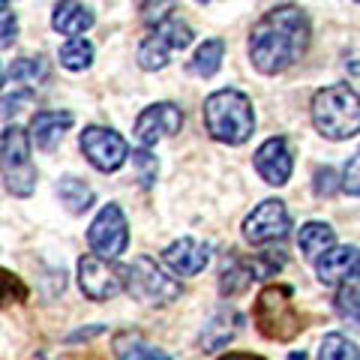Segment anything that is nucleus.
I'll list each match as a JSON object with an SVG mask.
<instances>
[{"instance_id": "nucleus-1", "label": "nucleus", "mask_w": 360, "mask_h": 360, "mask_svg": "<svg viewBox=\"0 0 360 360\" xmlns=\"http://www.w3.org/2000/svg\"><path fill=\"white\" fill-rule=\"evenodd\" d=\"M309 49V18L300 6H276L255 21L250 60L262 75H279L295 66Z\"/></svg>"}, {"instance_id": "nucleus-2", "label": "nucleus", "mask_w": 360, "mask_h": 360, "mask_svg": "<svg viewBox=\"0 0 360 360\" xmlns=\"http://www.w3.org/2000/svg\"><path fill=\"white\" fill-rule=\"evenodd\" d=\"M205 127L210 132V139H217L229 148H238L255 129V111H252V99L240 94V90H217L205 99L201 108Z\"/></svg>"}, {"instance_id": "nucleus-3", "label": "nucleus", "mask_w": 360, "mask_h": 360, "mask_svg": "<svg viewBox=\"0 0 360 360\" xmlns=\"http://www.w3.org/2000/svg\"><path fill=\"white\" fill-rule=\"evenodd\" d=\"M312 123L324 139L330 141H345L354 139L360 127V103H357V90L348 84H330L321 87L312 96Z\"/></svg>"}, {"instance_id": "nucleus-4", "label": "nucleus", "mask_w": 360, "mask_h": 360, "mask_svg": "<svg viewBox=\"0 0 360 360\" xmlns=\"http://www.w3.org/2000/svg\"><path fill=\"white\" fill-rule=\"evenodd\" d=\"M252 321L264 340L288 342L303 330L300 312L295 307V291L288 285H267L255 300Z\"/></svg>"}, {"instance_id": "nucleus-5", "label": "nucleus", "mask_w": 360, "mask_h": 360, "mask_svg": "<svg viewBox=\"0 0 360 360\" xmlns=\"http://www.w3.org/2000/svg\"><path fill=\"white\" fill-rule=\"evenodd\" d=\"M0 172L13 195L27 198L37 189V168L30 160V139L21 127H6L0 132Z\"/></svg>"}, {"instance_id": "nucleus-6", "label": "nucleus", "mask_w": 360, "mask_h": 360, "mask_svg": "<svg viewBox=\"0 0 360 360\" xmlns=\"http://www.w3.org/2000/svg\"><path fill=\"white\" fill-rule=\"evenodd\" d=\"M123 291L150 307H165L180 297V283L148 255L132 258V264H123Z\"/></svg>"}, {"instance_id": "nucleus-7", "label": "nucleus", "mask_w": 360, "mask_h": 360, "mask_svg": "<svg viewBox=\"0 0 360 360\" xmlns=\"http://www.w3.org/2000/svg\"><path fill=\"white\" fill-rule=\"evenodd\" d=\"M189 45H193V27L177 18H165L153 27L150 37L141 42L139 66L144 72H156V70H162V66H168L174 51H184Z\"/></svg>"}, {"instance_id": "nucleus-8", "label": "nucleus", "mask_w": 360, "mask_h": 360, "mask_svg": "<svg viewBox=\"0 0 360 360\" xmlns=\"http://www.w3.org/2000/svg\"><path fill=\"white\" fill-rule=\"evenodd\" d=\"M87 243L96 258L115 262L129 246V222L117 205H105L87 229Z\"/></svg>"}, {"instance_id": "nucleus-9", "label": "nucleus", "mask_w": 360, "mask_h": 360, "mask_svg": "<svg viewBox=\"0 0 360 360\" xmlns=\"http://www.w3.org/2000/svg\"><path fill=\"white\" fill-rule=\"evenodd\" d=\"M84 160L96 168V172H117V168L129 160V144L120 132L108 127H87L78 139Z\"/></svg>"}, {"instance_id": "nucleus-10", "label": "nucleus", "mask_w": 360, "mask_h": 360, "mask_svg": "<svg viewBox=\"0 0 360 360\" xmlns=\"http://www.w3.org/2000/svg\"><path fill=\"white\" fill-rule=\"evenodd\" d=\"M78 285H82L84 297L96 303L115 300L123 291V267L96 255H82L78 258Z\"/></svg>"}, {"instance_id": "nucleus-11", "label": "nucleus", "mask_w": 360, "mask_h": 360, "mask_svg": "<svg viewBox=\"0 0 360 360\" xmlns=\"http://www.w3.org/2000/svg\"><path fill=\"white\" fill-rule=\"evenodd\" d=\"M288 207L279 198H264L250 217L243 219V240L252 246H264L274 240H283L288 234Z\"/></svg>"}, {"instance_id": "nucleus-12", "label": "nucleus", "mask_w": 360, "mask_h": 360, "mask_svg": "<svg viewBox=\"0 0 360 360\" xmlns=\"http://www.w3.org/2000/svg\"><path fill=\"white\" fill-rule=\"evenodd\" d=\"M184 127V111L174 103H156L148 105L135 120V139L141 148H153L162 135H177Z\"/></svg>"}, {"instance_id": "nucleus-13", "label": "nucleus", "mask_w": 360, "mask_h": 360, "mask_svg": "<svg viewBox=\"0 0 360 360\" xmlns=\"http://www.w3.org/2000/svg\"><path fill=\"white\" fill-rule=\"evenodd\" d=\"M291 168H295V160H291L288 141L283 135L267 139L262 148L255 150V172L262 174V180L270 186H285L291 177Z\"/></svg>"}, {"instance_id": "nucleus-14", "label": "nucleus", "mask_w": 360, "mask_h": 360, "mask_svg": "<svg viewBox=\"0 0 360 360\" xmlns=\"http://www.w3.org/2000/svg\"><path fill=\"white\" fill-rule=\"evenodd\" d=\"M162 262L172 267L177 276H198L210 262V246L195 238H180L162 252Z\"/></svg>"}, {"instance_id": "nucleus-15", "label": "nucleus", "mask_w": 360, "mask_h": 360, "mask_svg": "<svg viewBox=\"0 0 360 360\" xmlns=\"http://www.w3.org/2000/svg\"><path fill=\"white\" fill-rule=\"evenodd\" d=\"M315 274L321 285H336L345 279H354L357 274V250L354 246H330L328 252L315 258Z\"/></svg>"}, {"instance_id": "nucleus-16", "label": "nucleus", "mask_w": 360, "mask_h": 360, "mask_svg": "<svg viewBox=\"0 0 360 360\" xmlns=\"http://www.w3.org/2000/svg\"><path fill=\"white\" fill-rule=\"evenodd\" d=\"M75 123L72 111H37L30 120V135L27 139L37 144L39 150H54L63 139V132Z\"/></svg>"}, {"instance_id": "nucleus-17", "label": "nucleus", "mask_w": 360, "mask_h": 360, "mask_svg": "<svg viewBox=\"0 0 360 360\" xmlns=\"http://www.w3.org/2000/svg\"><path fill=\"white\" fill-rule=\"evenodd\" d=\"M51 27L70 39L82 37L84 30L94 27V13L84 4H78V0H58L51 13Z\"/></svg>"}, {"instance_id": "nucleus-18", "label": "nucleus", "mask_w": 360, "mask_h": 360, "mask_svg": "<svg viewBox=\"0 0 360 360\" xmlns=\"http://www.w3.org/2000/svg\"><path fill=\"white\" fill-rule=\"evenodd\" d=\"M238 324H240L238 312H217L205 324V330H201V340H198L201 348H205V352H217V348L229 345L234 340V333H238Z\"/></svg>"}, {"instance_id": "nucleus-19", "label": "nucleus", "mask_w": 360, "mask_h": 360, "mask_svg": "<svg viewBox=\"0 0 360 360\" xmlns=\"http://www.w3.org/2000/svg\"><path fill=\"white\" fill-rule=\"evenodd\" d=\"M222 54H225V42L222 39H205L195 49L193 60L186 63V72L189 75H198V78H213L222 66Z\"/></svg>"}, {"instance_id": "nucleus-20", "label": "nucleus", "mask_w": 360, "mask_h": 360, "mask_svg": "<svg viewBox=\"0 0 360 360\" xmlns=\"http://www.w3.org/2000/svg\"><path fill=\"white\" fill-rule=\"evenodd\" d=\"M333 240H336V234L330 225H324V222H307V225H300V231H297V246L309 262H315L321 252H328Z\"/></svg>"}, {"instance_id": "nucleus-21", "label": "nucleus", "mask_w": 360, "mask_h": 360, "mask_svg": "<svg viewBox=\"0 0 360 360\" xmlns=\"http://www.w3.org/2000/svg\"><path fill=\"white\" fill-rule=\"evenodd\" d=\"M58 198H60V205L70 210V213H84L94 207V189H90L84 180H78V177H60V184H58Z\"/></svg>"}, {"instance_id": "nucleus-22", "label": "nucleus", "mask_w": 360, "mask_h": 360, "mask_svg": "<svg viewBox=\"0 0 360 360\" xmlns=\"http://www.w3.org/2000/svg\"><path fill=\"white\" fill-rule=\"evenodd\" d=\"M115 357L117 360H172L165 352L144 342L139 333H117L115 336Z\"/></svg>"}, {"instance_id": "nucleus-23", "label": "nucleus", "mask_w": 360, "mask_h": 360, "mask_svg": "<svg viewBox=\"0 0 360 360\" xmlns=\"http://www.w3.org/2000/svg\"><path fill=\"white\" fill-rule=\"evenodd\" d=\"M58 58H60V66H63V70L82 72V70H87V66L94 63V45H90L87 39H82V37H72L70 42H63V45H60Z\"/></svg>"}, {"instance_id": "nucleus-24", "label": "nucleus", "mask_w": 360, "mask_h": 360, "mask_svg": "<svg viewBox=\"0 0 360 360\" xmlns=\"http://www.w3.org/2000/svg\"><path fill=\"white\" fill-rule=\"evenodd\" d=\"M9 78H13L15 84H27V87H33V84H39L45 75H49V66H45V60L42 58H21V60H15L13 66H9V72H6Z\"/></svg>"}, {"instance_id": "nucleus-25", "label": "nucleus", "mask_w": 360, "mask_h": 360, "mask_svg": "<svg viewBox=\"0 0 360 360\" xmlns=\"http://www.w3.org/2000/svg\"><path fill=\"white\" fill-rule=\"evenodd\" d=\"M319 360H357V345L342 333H328L321 340Z\"/></svg>"}, {"instance_id": "nucleus-26", "label": "nucleus", "mask_w": 360, "mask_h": 360, "mask_svg": "<svg viewBox=\"0 0 360 360\" xmlns=\"http://www.w3.org/2000/svg\"><path fill=\"white\" fill-rule=\"evenodd\" d=\"M252 270L250 264H231V267H225L222 270V279H219V291L222 295H240V291H246L252 285Z\"/></svg>"}, {"instance_id": "nucleus-27", "label": "nucleus", "mask_w": 360, "mask_h": 360, "mask_svg": "<svg viewBox=\"0 0 360 360\" xmlns=\"http://www.w3.org/2000/svg\"><path fill=\"white\" fill-rule=\"evenodd\" d=\"M132 165H135V180L148 189L153 186V180H156V172H160V162H156V156L148 150V148H141V150H132Z\"/></svg>"}, {"instance_id": "nucleus-28", "label": "nucleus", "mask_w": 360, "mask_h": 360, "mask_svg": "<svg viewBox=\"0 0 360 360\" xmlns=\"http://www.w3.org/2000/svg\"><path fill=\"white\" fill-rule=\"evenodd\" d=\"M27 300V285L21 283L15 274L0 267V307H9V303H21Z\"/></svg>"}, {"instance_id": "nucleus-29", "label": "nucleus", "mask_w": 360, "mask_h": 360, "mask_svg": "<svg viewBox=\"0 0 360 360\" xmlns=\"http://www.w3.org/2000/svg\"><path fill=\"white\" fill-rule=\"evenodd\" d=\"M336 309H340L342 319L357 321V279H345L336 291Z\"/></svg>"}, {"instance_id": "nucleus-30", "label": "nucleus", "mask_w": 360, "mask_h": 360, "mask_svg": "<svg viewBox=\"0 0 360 360\" xmlns=\"http://www.w3.org/2000/svg\"><path fill=\"white\" fill-rule=\"evenodd\" d=\"M174 6H177V0H144V4H141V21H144V25L156 27L160 21L172 18Z\"/></svg>"}, {"instance_id": "nucleus-31", "label": "nucleus", "mask_w": 360, "mask_h": 360, "mask_svg": "<svg viewBox=\"0 0 360 360\" xmlns=\"http://www.w3.org/2000/svg\"><path fill=\"white\" fill-rule=\"evenodd\" d=\"M312 189L319 198H333L336 189H340V184H336V172L330 165L324 168H315V180H312Z\"/></svg>"}, {"instance_id": "nucleus-32", "label": "nucleus", "mask_w": 360, "mask_h": 360, "mask_svg": "<svg viewBox=\"0 0 360 360\" xmlns=\"http://www.w3.org/2000/svg\"><path fill=\"white\" fill-rule=\"evenodd\" d=\"M15 37H18V18L4 9V13H0V51L9 49V45L15 42Z\"/></svg>"}, {"instance_id": "nucleus-33", "label": "nucleus", "mask_w": 360, "mask_h": 360, "mask_svg": "<svg viewBox=\"0 0 360 360\" xmlns=\"http://www.w3.org/2000/svg\"><path fill=\"white\" fill-rule=\"evenodd\" d=\"M357 168H360V160H357V153L348 160V165H345V174H342V189L352 198H357V193H360V186H357Z\"/></svg>"}, {"instance_id": "nucleus-34", "label": "nucleus", "mask_w": 360, "mask_h": 360, "mask_svg": "<svg viewBox=\"0 0 360 360\" xmlns=\"http://www.w3.org/2000/svg\"><path fill=\"white\" fill-rule=\"evenodd\" d=\"M30 103V94H15V96H4L0 99V120L4 117H13L15 111H21V105Z\"/></svg>"}, {"instance_id": "nucleus-35", "label": "nucleus", "mask_w": 360, "mask_h": 360, "mask_svg": "<svg viewBox=\"0 0 360 360\" xmlns=\"http://www.w3.org/2000/svg\"><path fill=\"white\" fill-rule=\"evenodd\" d=\"M222 360H264V357H258V354H240V352H234V354H225Z\"/></svg>"}, {"instance_id": "nucleus-36", "label": "nucleus", "mask_w": 360, "mask_h": 360, "mask_svg": "<svg viewBox=\"0 0 360 360\" xmlns=\"http://www.w3.org/2000/svg\"><path fill=\"white\" fill-rule=\"evenodd\" d=\"M288 360H307V354H303V352H291Z\"/></svg>"}, {"instance_id": "nucleus-37", "label": "nucleus", "mask_w": 360, "mask_h": 360, "mask_svg": "<svg viewBox=\"0 0 360 360\" xmlns=\"http://www.w3.org/2000/svg\"><path fill=\"white\" fill-rule=\"evenodd\" d=\"M4 84H6V72H4V66H0V90H4Z\"/></svg>"}, {"instance_id": "nucleus-38", "label": "nucleus", "mask_w": 360, "mask_h": 360, "mask_svg": "<svg viewBox=\"0 0 360 360\" xmlns=\"http://www.w3.org/2000/svg\"><path fill=\"white\" fill-rule=\"evenodd\" d=\"M195 4H210V0H195Z\"/></svg>"}, {"instance_id": "nucleus-39", "label": "nucleus", "mask_w": 360, "mask_h": 360, "mask_svg": "<svg viewBox=\"0 0 360 360\" xmlns=\"http://www.w3.org/2000/svg\"><path fill=\"white\" fill-rule=\"evenodd\" d=\"M354 4H357V0H354Z\"/></svg>"}]
</instances>
